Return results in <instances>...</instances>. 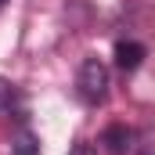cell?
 Here are the masks:
<instances>
[{
	"label": "cell",
	"instance_id": "cell-6",
	"mask_svg": "<svg viewBox=\"0 0 155 155\" xmlns=\"http://www.w3.org/2000/svg\"><path fill=\"white\" fill-rule=\"evenodd\" d=\"M7 101H11V83H7V79H0V108H4Z\"/></svg>",
	"mask_w": 155,
	"mask_h": 155
},
{
	"label": "cell",
	"instance_id": "cell-3",
	"mask_svg": "<svg viewBox=\"0 0 155 155\" xmlns=\"http://www.w3.org/2000/svg\"><path fill=\"white\" fill-rule=\"evenodd\" d=\"M101 141H105V148L112 155H126V148H130V130L126 126H108Z\"/></svg>",
	"mask_w": 155,
	"mask_h": 155
},
{
	"label": "cell",
	"instance_id": "cell-7",
	"mask_svg": "<svg viewBox=\"0 0 155 155\" xmlns=\"http://www.w3.org/2000/svg\"><path fill=\"white\" fill-rule=\"evenodd\" d=\"M0 7H4V0H0Z\"/></svg>",
	"mask_w": 155,
	"mask_h": 155
},
{
	"label": "cell",
	"instance_id": "cell-5",
	"mask_svg": "<svg viewBox=\"0 0 155 155\" xmlns=\"http://www.w3.org/2000/svg\"><path fill=\"white\" fill-rule=\"evenodd\" d=\"M69 155H97V152H94V144H87V141H76V144L69 148Z\"/></svg>",
	"mask_w": 155,
	"mask_h": 155
},
{
	"label": "cell",
	"instance_id": "cell-1",
	"mask_svg": "<svg viewBox=\"0 0 155 155\" xmlns=\"http://www.w3.org/2000/svg\"><path fill=\"white\" fill-rule=\"evenodd\" d=\"M76 87H79V97H83V101L101 105L105 94H108V65H105L101 58H83L79 76H76Z\"/></svg>",
	"mask_w": 155,
	"mask_h": 155
},
{
	"label": "cell",
	"instance_id": "cell-2",
	"mask_svg": "<svg viewBox=\"0 0 155 155\" xmlns=\"http://www.w3.org/2000/svg\"><path fill=\"white\" fill-rule=\"evenodd\" d=\"M141 61H144V47L141 43H134V40H119L116 43V65L123 72H134Z\"/></svg>",
	"mask_w": 155,
	"mask_h": 155
},
{
	"label": "cell",
	"instance_id": "cell-4",
	"mask_svg": "<svg viewBox=\"0 0 155 155\" xmlns=\"http://www.w3.org/2000/svg\"><path fill=\"white\" fill-rule=\"evenodd\" d=\"M11 155H40V141H36V134L22 130V134L15 137V144H11Z\"/></svg>",
	"mask_w": 155,
	"mask_h": 155
}]
</instances>
